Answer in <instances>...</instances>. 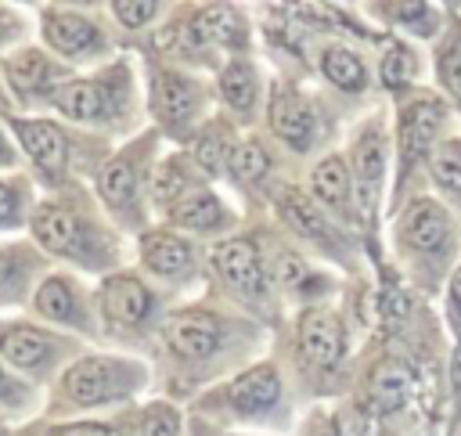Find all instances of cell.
Segmentation results:
<instances>
[{
  "instance_id": "cell-22",
  "label": "cell",
  "mask_w": 461,
  "mask_h": 436,
  "mask_svg": "<svg viewBox=\"0 0 461 436\" xmlns=\"http://www.w3.org/2000/svg\"><path fill=\"white\" fill-rule=\"evenodd\" d=\"M97 191L112 209H126L137 198V169L126 155H115L112 162H104L101 177H97Z\"/></svg>"
},
{
  "instance_id": "cell-37",
  "label": "cell",
  "mask_w": 461,
  "mask_h": 436,
  "mask_svg": "<svg viewBox=\"0 0 461 436\" xmlns=\"http://www.w3.org/2000/svg\"><path fill=\"white\" fill-rule=\"evenodd\" d=\"M274 277L281 281V285H303V277H306V267H303V259L299 256H277V267H274Z\"/></svg>"
},
{
  "instance_id": "cell-26",
  "label": "cell",
  "mask_w": 461,
  "mask_h": 436,
  "mask_svg": "<svg viewBox=\"0 0 461 436\" xmlns=\"http://www.w3.org/2000/svg\"><path fill=\"white\" fill-rule=\"evenodd\" d=\"M313 195L328 205H342L349 198V169L339 155H328L317 169H313Z\"/></svg>"
},
{
  "instance_id": "cell-38",
  "label": "cell",
  "mask_w": 461,
  "mask_h": 436,
  "mask_svg": "<svg viewBox=\"0 0 461 436\" xmlns=\"http://www.w3.org/2000/svg\"><path fill=\"white\" fill-rule=\"evenodd\" d=\"M303 436H339V422L331 414H313Z\"/></svg>"
},
{
  "instance_id": "cell-10",
  "label": "cell",
  "mask_w": 461,
  "mask_h": 436,
  "mask_svg": "<svg viewBox=\"0 0 461 436\" xmlns=\"http://www.w3.org/2000/svg\"><path fill=\"white\" fill-rule=\"evenodd\" d=\"M101 306H104L108 321L133 328L151 313V292L133 274H115L101 288Z\"/></svg>"
},
{
  "instance_id": "cell-39",
  "label": "cell",
  "mask_w": 461,
  "mask_h": 436,
  "mask_svg": "<svg viewBox=\"0 0 461 436\" xmlns=\"http://www.w3.org/2000/svg\"><path fill=\"white\" fill-rule=\"evenodd\" d=\"M14 209H18V198H14V187H7V184H0V223H7V220L14 216Z\"/></svg>"
},
{
  "instance_id": "cell-30",
  "label": "cell",
  "mask_w": 461,
  "mask_h": 436,
  "mask_svg": "<svg viewBox=\"0 0 461 436\" xmlns=\"http://www.w3.org/2000/svg\"><path fill=\"white\" fill-rule=\"evenodd\" d=\"M432 173L443 187L461 191V141H447L432 151Z\"/></svg>"
},
{
  "instance_id": "cell-7",
  "label": "cell",
  "mask_w": 461,
  "mask_h": 436,
  "mask_svg": "<svg viewBox=\"0 0 461 436\" xmlns=\"http://www.w3.org/2000/svg\"><path fill=\"white\" fill-rule=\"evenodd\" d=\"M439 123H443V104L436 97H418L407 112H403V123H400V155H403V166L418 162L429 155L436 133H439Z\"/></svg>"
},
{
  "instance_id": "cell-23",
  "label": "cell",
  "mask_w": 461,
  "mask_h": 436,
  "mask_svg": "<svg viewBox=\"0 0 461 436\" xmlns=\"http://www.w3.org/2000/svg\"><path fill=\"white\" fill-rule=\"evenodd\" d=\"M281 216H285L303 238H321V241H328V223H324V216L317 213L313 198H306L303 191L285 187V195H281Z\"/></svg>"
},
{
  "instance_id": "cell-33",
  "label": "cell",
  "mask_w": 461,
  "mask_h": 436,
  "mask_svg": "<svg viewBox=\"0 0 461 436\" xmlns=\"http://www.w3.org/2000/svg\"><path fill=\"white\" fill-rule=\"evenodd\" d=\"M176 429H180V418H176V411H173V407L155 404V407H148V411H144L140 436H176Z\"/></svg>"
},
{
  "instance_id": "cell-18",
  "label": "cell",
  "mask_w": 461,
  "mask_h": 436,
  "mask_svg": "<svg viewBox=\"0 0 461 436\" xmlns=\"http://www.w3.org/2000/svg\"><path fill=\"white\" fill-rule=\"evenodd\" d=\"M140 259H144L148 270L173 277V274H184L191 267V245L184 238H176V234L155 231V234H148L140 241Z\"/></svg>"
},
{
  "instance_id": "cell-46",
  "label": "cell",
  "mask_w": 461,
  "mask_h": 436,
  "mask_svg": "<svg viewBox=\"0 0 461 436\" xmlns=\"http://www.w3.org/2000/svg\"><path fill=\"white\" fill-rule=\"evenodd\" d=\"M0 162H11V148H7V137L0 133Z\"/></svg>"
},
{
  "instance_id": "cell-20",
  "label": "cell",
  "mask_w": 461,
  "mask_h": 436,
  "mask_svg": "<svg viewBox=\"0 0 461 436\" xmlns=\"http://www.w3.org/2000/svg\"><path fill=\"white\" fill-rule=\"evenodd\" d=\"M353 169H357V184H360L364 209H371V205H375V195H378L382 169H385V144H382V137H378L375 130L357 141V148H353Z\"/></svg>"
},
{
  "instance_id": "cell-15",
  "label": "cell",
  "mask_w": 461,
  "mask_h": 436,
  "mask_svg": "<svg viewBox=\"0 0 461 436\" xmlns=\"http://www.w3.org/2000/svg\"><path fill=\"white\" fill-rule=\"evenodd\" d=\"M4 76L14 86V94L29 97V94H40V90L54 86L61 72H54V65L40 50H18V54H11L4 61Z\"/></svg>"
},
{
  "instance_id": "cell-12",
  "label": "cell",
  "mask_w": 461,
  "mask_h": 436,
  "mask_svg": "<svg viewBox=\"0 0 461 436\" xmlns=\"http://www.w3.org/2000/svg\"><path fill=\"white\" fill-rule=\"evenodd\" d=\"M32 234L43 249L50 252H61V256H76V259H86L83 252V227L72 213L58 209V205H40L36 216H32Z\"/></svg>"
},
{
  "instance_id": "cell-42",
  "label": "cell",
  "mask_w": 461,
  "mask_h": 436,
  "mask_svg": "<svg viewBox=\"0 0 461 436\" xmlns=\"http://www.w3.org/2000/svg\"><path fill=\"white\" fill-rule=\"evenodd\" d=\"M58 436H112V432L101 425H72V429H61Z\"/></svg>"
},
{
  "instance_id": "cell-11",
  "label": "cell",
  "mask_w": 461,
  "mask_h": 436,
  "mask_svg": "<svg viewBox=\"0 0 461 436\" xmlns=\"http://www.w3.org/2000/svg\"><path fill=\"white\" fill-rule=\"evenodd\" d=\"M277 396H281V378L270 364H256V368L241 371L227 389L230 407L241 414H263L277 404Z\"/></svg>"
},
{
  "instance_id": "cell-32",
  "label": "cell",
  "mask_w": 461,
  "mask_h": 436,
  "mask_svg": "<svg viewBox=\"0 0 461 436\" xmlns=\"http://www.w3.org/2000/svg\"><path fill=\"white\" fill-rule=\"evenodd\" d=\"M112 11L126 29H140V25H148L155 18L158 0H112Z\"/></svg>"
},
{
  "instance_id": "cell-21",
  "label": "cell",
  "mask_w": 461,
  "mask_h": 436,
  "mask_svg": "<svg viewBox=\"0 0 461 436\" xmlns=\"http://www.w3.org/2000/svg\"><path fill=\"white\" fill-rule=\"evenodd\" d=\"M0 353L14 368H36L50 353V339L40 328H7L0 332Z\"/></svg>"
},
{
  "instance_id": "cell-35",
  "label": "cell",
  "mask_w": 461,
  "mask_h": 436,
  "mask_svg": "<svg viewBox=\"0 0 461 436\" xmlns=\"http://www.w3.org/2000/svg\"><path fill=\"white\" fill-rule=\"evenodd\" d=\"M439 79L447 83V90L461 101V40L454 47H447V54L439 58Z\"/></svg>"
},
{
  "instance_id": "cell-9",
  "label": "cell",
  "mask_w": 461,
  "mask_h": 436,
  "mask_svg": "<svg viewBox=\"0 0 461 436\" xmlns=\"http://www.w3.org/2000/svg\"><path fill=\"white\" fill-rule=\"evenodd\" d=\"M14 133L22 141V148L29 151V159L50 173V177H61L65 173V159H68V148H65V133L47 123V119H18L14 123Z\"/></svg>"
},
{
  "instance_id": "cell-40",
  "label": "cell",
  "mask_w": 461,
  "mask_h": 436,
  "mask_svg": "<svg viewBox=\"0 0 461 436\" xmlns=\"http://www.w3.org/2000/svg\"><path fill=\"white\" fill-rule=\"evenodd\" d=\"M11 281H14V256L7 249H0V295L11 288Z\"/></svg>"
},
{
  "instance_id": "cell-45",
  "label": "cell",
  "mask_w": 461,
  "mask_h": 436,
  "mask_svg": "<svg viewBox=\"0 0 461 436\" xmlns=\"http://www.w3.org/2000/svg\"><path fill=\"white\" fill-rule=\"evenodd\" d=\"M18 29V22H14V14H7V11H0V40L4 36H11Z\"/></svg>"
},
{
  "instance_id": "cell-19",
  "label": "cell",
  "mask_w": 461,
  "mask_h": 436,
  "mask_svg": "<svg viewBox=\"0 0 461 436\" xmlns=\"http://www.w3.org/2000/svg\"><path fill=\"white\" fill-rule=\"evenodd\" d=\"M191 32L198 43H227V47H238L245 40V25L238 18L234 7L227 4H209L205 11L194 14L191 22Z\"/></svg>"
},
{
  "instance_id": "cell-29",
  "label": "cell",
  "mask_w": 461,
  "mask_h": 436,
  "mask_svg": "<svg viewBox=\"0 0 461 436\" xmlns=\"http://www.w3.org/2000/svg\"><path fill=\"white\" fill-rule=\"evenodd\" d=\"M230 137L220 123H212L198 141H194V162L205 169V173H220V162H230Z\"/></svg>"
},
{
  "instance_id": "cell-2",
  "label": "cell",
  "mask_w": 461,
  "mask_h": 436,
  "mask_svg": "<svg viewBox=\"0 0 461 436\" xmlns=\"http://www.w3.org/2000/svg\"><path fill=\"white\" fill-rule=\"evenodd\" d=\"M166 346L184 360H202L220 346V321L205 310H180L162 324Z\"/></svg>"
},
{
  "instance_id": "cell-27",
  "label": "cell",
  "mask_w": 461,
  "mask_h": 436,
  "mask_svg": "<svg viewBox=\"0 0 461 436\" xmlns=\"http://www.w3.org/2000/svg\"><path fill=\"white\" fill-rule=\"evenodd\" d=\"M36 310L50 321H72L76 313V299H72V288L65 277H47L36 292Z\"/></svg>"
},
{
  "instance_id": "cell-16",
  "label": "cell",
  "mask_w": 461,
  "mask_h": 436,
  "mask_svg": "<svg viewBox=\"0 0 461 436\" xmlns=\"http://www.w3.org/2000/svg\"><path fill=\"white\" fill-rule=\"evenodd\" d=\"M169 220L187 231H212L223 223V205L205 187H187L176 202H169Z\"/></svg>"
},
{
  "instance_id": "cell-43",
  "label": "cell",
  "mask_w": 461,
  "mask_h": 436,
  "mask_svg": "<svg viewBox=\"0 0 461 436\" xmlns=\"http://www.w3.org/2000/svg\"><path fill=\"white\" fill-rule=\"evenodd\" d=\"M18 393H22V389H18V386H14V382L4 375V368H0V396H7V400H18Z\"/></svg>"
},
{
  "instance_id": "cell-41",
  "label": "cell",
  "mask_w": 461,
  "mask_h": 436,
  "mask_svg": "<svg viewBox=\"0 0 461 436\" xmlns=\"http://www.w3.org/2000/svg\"><path fill=\"white\" fill-rule=\"evenodd\" d=\"M450 386H454V396H457V407H461V346L454 350V360H450Z\"/></svg>"
},
{
  "instance_id": "cell-34",
  "label": "cell",
  "mask_w": 461,
  "mask_h": 436,
  "mask_svg": "<svg viewBox=\"0 0 461 436\" xmlns=\"http://www.w3.org/2000/svg\"><path fill=\"white\" fill-rule=\"evenodd\" d=\"M184 191H187V184H184V173H180L176 159L162 162V166H158V177H155V195H158V198H169V202H176Z\"/></svg>"
},
{
  "instance_id": "cell-4",
  "label": "cell",
  "mask_w": 461,
  "mask_h": 436,
  "mask_svg": "<svg viewBox=\"0 0 461 436\" xmlns=\"http://www.w3.org/2000/svg\"><path fill=\"white\" fill-rule=\"evenodd\" d=\"M212 267L220 270V277L241 292V295H259L263 292V267H259V252L249 238H230L220 241L212 249Z\"/></svg>"
},
{
  "instance_id": "cell-36",
  "label": "cell",
  "mask_w": 461,
  "mask_h": 436,
  "mask_svg": "<svg viewBox=\"0 0 461 436\" xmlns=\"http://www.w3.org/2000/svg\"><path fill=\"white\" fill-rule=\"evenodd\" d=\"M385 11H389L396 22L414 25V29H418V22H421V18H429L425 0H385Z\"/></svg>"
},
{
  "instance_id": "cell-25",
  "label": "cell",
  "mask_w": 461,
  "mask_h": 436,
  "mask_svg": "<svg viewBox=\"0 0 461 436\" xmlns=\"http://www.w3.org/2000/svg\"><path fill=\"white\" fill-rule=\"evenodd\" d=\"M321 68H324V76H328L335 86H342V90H364V83H367L364 61H360L357 54H349L346 47H328V50L321 54Z\"/></svg>"
},
{
  "instance_id": "cell-44",
  "label": "cell",
  "mask_w": 461,
  "mask_h": 436,
  "mask_svg": "<svg viewBox=\"0 0 461 436\" xmlns=\"http://www.w3.org/2000/svg\"><path fill=\"white\" fill-rule=\"evenodd\" d=\"M450 303L461 310V267L454 270V277H450Z\"/></svg>"
},
{
  "instance_id": "cell-8",
  "label": "cell",
  "mask_w": 461,
  "mask_h": 436,
  "mask_svg": "<svg viewBox=\"0 0 461 436\" xmlns=\"http://www.w3.org/2000/svg\"><path fill=\"white\" fill-rule=\"evenodd\" d=\"M151 108L162 126L184 130L198 108V90H194V83H187L176 72H158L151 83Z\"/></svg>"
},
{
  "instance_id": "cell-24",
  "label": "cell",
  "mask_w": 461,
  "mask_h": 436,
  "mask_svg": "<svg viewBox=\"0 0 461 436\" xmlns=\"http://www.w3.org/2000/svg\"><path fill=\"white\" fill-rule=\"evenodd\" d=\"M220 97L238 108V112H249L256 104V72L249 61H230L223 65L220 72Z\"/></svg>"
},
{
  "instance_id": "cell-3",
  "label": "cell",
  "mask_w": 461,
  "mask_h": 436,
  "mask_svg": "<svg viewBox=\"0 0 461 436\" xmlns=\"http://www.w3.org/2000/svg\"><path fill=\"white\" fill-rule=\"evenodd\" d=\"M299 350L310 364L335 368L342 360V350H346V332H342L339 313H331L324 306L306 310L299 321Z\"/></svg>"
},
{
  "instance_id": "cell-1",
  "label": "cell",
  "mask_w": 461,
  "mask_h": 436,
  "mask_svg": "<svg viewBox=\"0 0 461 436\" xmlns=\"http://www.w3.org/2000/svg\"><path fill=\"white\" fill-rule=\"evenodd\" d=\"M137 382V371L126 360H112V357H83L79 364H72L65 371V393L76 404H104L115 396H126Z\"/></svg>"
},
{
  "instance_id": "cell-17",
  "label": "cell",
  "mask_w": 461,
  "mask_h": 436,
  "mask_svg": "<svg viewBox=\"0 0 461 436\" xmlns=\"http://www.w3.org/2000/svg\"><path fill=\"white\" fill-rule=\"evenodd\" d=\"M414 393V371L400 360H385L371 375V404L378 411H400Z\"/></svg>"
},
{
  "instance_id": "cell-31",
  "label": "cell",
  "mask_w": 461,
  "mask_h": 436,
  "mask_svg": "<svg viewBox=\"0 0 461 436\" xmlns=\"http://www.w3.org/2000/svg\"><path fill=\"white\" fill-rule=\"evenodd\" d=\"M411 76H414V58H411V50L400 47V43H393L389 54L382 58V83H385L389 90H400Z\"/></svg>"
},
{
  "instance_id": "cell-6",
  "label": "cell",
  "mask_w": 461,
  "mask_h": 436,
  "mask_svg": "<svg viewBox=\"0 0 461 436\" xmlns=\"http://www.w3.org/2000/svg\"><path fill=\"white\" fill-rule=\"evenodd\" d=\"M270 126L274 133L295 148V151H306L313 144V130H317V119H313V108L292 94V90H274L270 97Z\"/></svg>"
},
{
  "instance_id": "cell-13",
  "label": "cell",
  "mask_w": 461,
  "mask_h": 436,
  "mask_svg": "<svg viewBox=\"0 0 461 436\" xmlns=\"http://www.w3.org/2000/svg\"><path fill=\"white\" fill-rule=\"evenodd\" d=\"M400 234L418 252H443L447 241H450V220H447V213L436 202H414L403 213Z\"/></svg>"
},
{
  "instance_id": "cell-28",
  "label": "cell",
  "mask_w": 461,
  "mask_h": 436,
  "mask_svg": "<svg viewBox=\"0 0 461 436\" xmlns=\"http://www.w3.org/2000/svg\"><path fill=\"white\" fill-rule=\"evenodd\" d=\"M267 169H270V155H267V148L259 141H245V144H238L230 151V173H234V180L256 184V180L267 177Z\"/></svg>"
},
{
  "instance_id": "cell-5",
  "label": "cell",
  "mask_w": 461,
  "mask_h": 436,
  "mask_svg": "<svg viewBox=\"0 0 461 436\" xmlns=\"http://www.w3.org/2000/svg\"><path fill=\"white\" fill-rule=\"evenodd\" d=\"M43 40L65 58H83V54L101 50V29L76 11H47L43 14Z\"/></svg>"
},
{
  "instance_id": "cell-14",
  "label": "cell",
  "mask_w": 461,
  "mask_h": 436,
  "mask_svg": "<svg viewBox=\"0 0 461 436\" xmlns=\"http://www.w3.org/2000/svg\"><path fill=\"white\" fill-rule=\"evenodd\" d=\"M50 104L76 123H90L108 112V90L97 79H72L50 90Z\"/></svg>"
}]
</instances>
